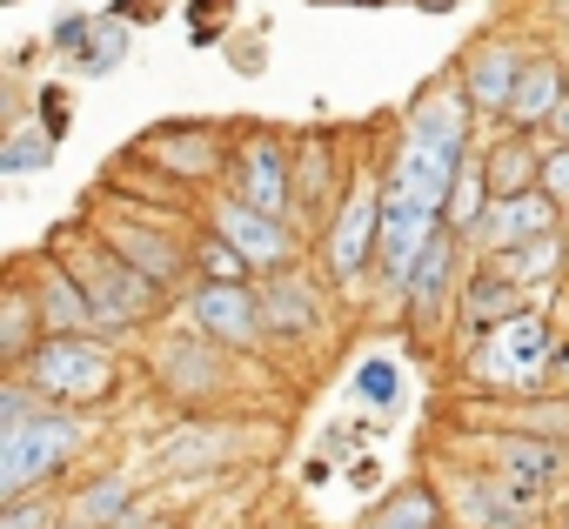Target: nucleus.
<instances>
[{
  "instance_id": "f257e3e1",
  "label": "nucleus",
  "mask_w": 569,
  "mask_h": 529,
  "mask_svg": "<svg viewBox=\"0 0 569 529\" xmlns=\"http://www.w3.org/2000/svg\"><path fill=\"white\" fill-rule=\"evenodd\" d=\"M14 376H28L41 389V402L54 409H88V402H108L114 382H121V362L101 336H48Z\"/></svg>"
},
{
  "instance_id": "f03ea898",
  "label": "nucleus",
  "mask_w": 569,
  "mask_h": 529,
  "mask_svg": "<svg viewBox=\"0 0 569 529\" xmlns=\"http://www.w3.org/2000/svg\"><path fill=\"white\" fill-rule=\"evenodd\" d=\"M81 442H88V422L74 409H54V402L34 422L8 429V436H0V502L41 496V482H54Z\"/></svg>"
},
{
  "instance_id": "7ed1b4c3",
  "label": "nucleus",
  "mask_w": 569,
  "mask_h": 529,
  "mask_svg": "<svg viewBox=\"0 0 569 529\" xmlns=\"http://www.w3.org/2000/svg\"><path fill=\"white\" fill-rule=\"evenodd\" d=\"M549 362H556V322L542 309H522L516 322L489 329L469 349V376L482 389H542L549 382Z\"/></svg>"
},
{
  "instance_id": "20e7f679",
  "label": "nucleus",
  "mask_w": 569,
  "mask_h": 529,
  "mask_svg": "<svg viewBox=\"0 0 569 529\" xmlns=\"http://www.w3.org/2000/svg\"><path fill=\"white\" fill-rule=\"evenodd\" d=\"M68 269L81 276V289H88L101 329H141V322L161 309V289H154L141 269H128V261H121L101 234H94L81 254H68Z\"/></svg>"
},
{
  "instance_id": "39448f33",
  "label": "nucleus",
  "mask_w": 569,
  "mask_h": 529,
  "mask_svg": "<svg viewBox=\"0 0 569 529\" xmlns=\"http://www.w3.org/2000/svg\"><path fill=\"white\" fill-rule=\"evenodd\" d=\"M462 234H436L429 248H422V261H416V269H409V282L396 289L402 302H409V322L416 329H442L449 322V309L462 302Z\"/></svg>"
},
{
  "instance_id": "423d86ee",
  "label": "nucleus",
  "mask_w": 569,
  "mask_h": 529,
  "mask_svg": "<svg viewBox=\"0 0 569 529\" xmlns=\"http://www.w3.org/2000/svg\"><path fill=\"white\" fill-rule=\"evenodd\" d=\"M214 234H228L254 276H274V269H296V228L289 214H268V208H248L241 194H214Z\"/></svg>"
},
{
  "instance_id": "0eeeda50",
  "label": "nucleus",
  "mask_w": 569,
  "mask_h": 529,
  "mask_svg": "<svg viewBox=\"0 0 569 529\" xmlns=\"http://www.w3.org/2000/svg\"><path fill=\"white\" fill-rule=\"evenodd\" d=\"M376 241H382V181H356L342 194V208L329 214V276L336 282H356L369 261H376Z\"/></svg>"
},
{
  "instance_id": "6e6552de",
  "label": "nucleus",
  "mask_w": 569,
  "mask_h": 529,
  "mask_svg": "<svg viewBox=\"0 0 569 529\" xmlns=\"http://www.w3.org/2000/svg\"><path fill=\"white\" fill-rule=\"evenodd\" d=\"M188 322H194V336H208L221 349H261V336H268L261 296L248 282H201L188 296Z\"/></svg>"
},
{
  "instance_id": "1a4fd4ad",
  "label": "nucleus",
  "mask_w": 569,
  "mask_h": 529,
  "mask_svg": "<svg viewBox=\"0 0 569 529\" xmlns=\"http://www.w3.org/2000/svg\"><path fill=\"white\" fill-rule=\"evenodd\" d=\"M442 234V214L436 208H422V201H409V194H396V188H382V241H376V276L389 282V289H402L409 282V269L422 261V248Z\"/></svg>"
},
{
  "instance_id": "9d476101",
  "label": "nucleus",
  "mask_w": 569,
  "mask_h": 529,
  "mask_svg": "<svg viewBox=\"0 0 569 529\" xmlns=\"http://www.w3.org/2000/svg\"><path fill=\"white\" fill-rule=\"evenodd\" d=\"M542 482L522 476H456V516L469 529H522L542 509Z\"/></svg>"
},
{
  "instance_id": "9b49d317",
  "label": "nucleus",
  "mask_w": 569,
  "mask_h": 529,
  "mask_svg": "<svg viewBox=\"0 0 569 529\" xmlns=\"http://www.w3.org/2000/svg\"><path fill=\"white\" fill-rule=\"evenodd\" d=\"M228 194H241L248 208H268V214H289L296 201V161H289V141L274 134H248L234 148V181Z\"/></svg>"
},
{
  "instance_id": "f8f14e48",
  "label": "nucleus",
  "mask_w": 569,
  "mask_h": 529,
  "mask_svg": "<svg viewBox=\"0 0 569 529\" xmlns=\"http://www.w3.org/2000/svg\"><path fill=\"white\" fill-rule=\"evenodd\" d=\"M462 161H469V148H436V141L402 134V148H396L382 188H396V194H409V201H422V208L442 214V208H449V188H456V174H462Z\"/></svg>"
},
{
  "instance_id": "ddd939ff",
  "label": "nucleus",
  "mask_w": 569,
  "mask_h": 529,
  "mask_svg": "<svg viewBox=\"0 0 569 529\" xmlns=\"http://www.w3.org/2000/svg\"><path fill=\"white\" fill-rule=\"evenodd\" d=\"M94 234H101V241H108V248L128 261V269H141V276L161 289V296H168V289H174V282L194 269V254H188L181 241H168V234H161L154 221H141V214H134V221H114V214H101V228H94Z\"/></svg>"
},
{
  "instance_id": "4468645a",
  "label": "nucleus",
  "mask_w": 569,
  "mask_h": 529,
  "mask_svg": "<svg viewBox=\"0 0 569 529\" xmlns=\"http://www.w3.org/2000/svg\"><path fill=\"white\" fill-rule=\"evenodd\" d=\"M522 48L509 41V34H489V41H476L462 61H456V74H462V88H469V101H476V114L482 121H502L509 114V94H516V81H522Z\"/></svg>"
},
{
  "instance_id": "2eb2a0df",
  "label": "nucleus",
  "mask_w": 569,
  "mask_h": 529,
  "mask_svg": "<svg viewBox=\"0 0 569 529\" xmlns=\"http://www.w3.org/2000/svg\"><path fill=\"white\" fill-rule=\"evenodd\" d=\"M522 309H536V289H522V282H509L502 269H469V282H462V302H456V322L469 329V342H482L489 329H502V322H516Z\"/></svg>"
},
{
  "instance_id": "dca6fc26",
  "label": "nucleus",
  "mask_w": 569,
  "mask_h": 529,
  "mask_svg": "<svg viewBox=\"0 0 569 529\" xmlns=\"http://www.w3.org/2000/svg\"><path fill=\"white\" fill-rule=\"evenodd\" d=\"M542 234H562V201L529 188V194H509V201H489V221H482V254H502V248H522V241H542Z\"/></svg>"
},
{
  "instance_id": "f3484780",
  "label": "nucleus",
  "mask_w": 569,
  "mask_h": 529,
  "mask_svg": "<svg viewBox=\"0 0 569 529\" xmlns=\"http://www.w3.org/2000/svg\"><path fill=\"white\" fill-rule=\"evenodd\" d=\"M28 289H34V309H41V329H48V336H101L94 302H88V289H81V276L68 269V261L34 269Z\"/></svg>"
},
{
  "instance_id": "a211bd4d",
  "label": "nucleus",
  "mask_w": 569,
  "mask_h": 529,
  "mask_svg": "<svg viewBox=\"0 0 569 529\" xmlns=\"http://www.w3.org/2000/svg\"><path fill=\"white\" fill-rule=\"evenodd\" d=\"M469 114H476V101H469L462 74H442L436 88L416 94L409 134H416V141H436V148H469Z\"/></svg>"
},
{
  "instance_id": "6ab92c4d",
  "label": "nucleus",
  "mask_w": 569,
  "mask_h": 529,
  "mask_svg": "<svg viewBox=\"0 0 569 529\" xmlns=\"http://www.w3.org/2000/svg\"><path fill=\"white\" fill-rule=\"evenodd\" d=\"M482 456L496 462V476H522V482H562L569 476V449L556 436H536V429H509V436H489Z\"/></svg>"
},
{
  "instance_id": "aec40b11",
  "label": "nucleus",
  "mask_w": 569,
  "mask_h": 529,
  "mask_svg": "<svg viewBox=\"0 0 569 529\" xmlns=\"http://www.w3.org/2000/svg\"><path fill=\"white\" fill-rule=\"evenodd\" d=\"M562 94H569L562 61H556V54H529V61H522V81H516V94H509L502 128H522V134L549 128V121H556V108H562Z\"/></svg>"
},
{
  "instance_id": "412c9836",
  "label": "nucleus",
  "mask_w": 569,
  "mask_h": 529,
  "mask_svg": "<svg viewBox=\"0 0 569 529\" xmlns=\"http://www.w3.org/2000/svg\"><path fill=\"white\" fill-rule=\"evenodd\" d=\"M261 322H268V336H309L316 322H322V296L309 289V276L302 269H274V276H261Z\"/></svg>"
},
{
  "instance_id": "4be33fe9",
  "label": "nucleus",
  "mask_w": 569,
  "mask_h": 529,
  "mask_svg": "<svg viewBox=\"0 0 569 529\" xmlns=\"http://www.w3.org/2000/svg\"><path fill=\"white\" fill-rule=\"evenodd\" d=\"M54 54H74V68L81 74H108L121 54H128V28L121 21H88V14H74V21H61L54 28Z\"/></svg>"
},
{
  "instance_id": "5701e85b",
  "label": "nucleus",
  "mask_w": 569,
  "mask_h": 529,
  "mask_svg": "<svg viewBox=\"0 0 569 529\" xmlns=\"http://www.w3.org/2000/svg\"><path fill=\"white\" fill-rule=\"evenodd\" d=\"M482 168H489V194H496V201L542 188V148H536V134H522V128H509L502 141H489V148H482Z\"/></svg>"
},
{
  "instance_id": "b1692460",
  "label": "nucleus",
  "mask_w": 569,
  "mask_h": 529,
  "mask_svg": "<svg viewBox=\"0 0 569 529\" xmlns=\"http://www.w3.org/2000/svg\"><path fill=\"white\" fill-rule=\"evenodd\" d=\"M214 349L221 342H208V336H181V342H161L154 369H161V382L174 396H214L221 389V356Z\"/></svg>"
},
{
  "instance_id": "393cba45",
  "label": "nucleus",
  "mask_w": 569,
  "mask_h": 529,
  "mask_svg": "<svg viewBox=\"0 0 569 529\" xmlns=\"http://www.w3.org/2000/svg\"><path fill=\"white\" fill-rule=\"evenodd\" d=\"M141 148H148V154H161L154 168H168V174H188V181H201V174H214V168L228 161L214 128H154Z\"/></svg>"
},
{
  "instance_id": "a878e982",
  "label": "nucleus",
  "mask_w": 569,
  "mask_h": 529,
  "mask_svg": "<svg viewBox=\"0 0 569 529\" xmlns=\"http://www.w3.org/2000/svg\"><path fill=\"white\" fill-rule=\"evenodd\" d=\"M489 269H502L509 282H522V289H549L562 269H569V234H542V241H522V248H502V254H489Z\"/></svg>"
},
{
  "instance_id": "bb28decb",
  "label": "nucleus",
  "mask_w": 569,
  "mask_h": 529,
  "mask_svg": "<svg viewBox=\"0 0 569 529\" xmlns=\"http://www.w3.org/2000/svg\"><path fill=\"white\" fill-rule=\"evenodd\" d=\"M329 188H336V141L309 134L296 148V201H289V221H316L329 208Z\"/></svg>"
},
{
  "instance_id": "cd10ccee",
  "label": "nucleus",
  "mask_w": 569,
  "mask_h": 529,
  "mask_svg": "<svg viewBox=\"0 0 569 529\" xmlns=\"http://www.w3.org/2000/svg\"><path fill=\"white\" fill-rule=\"evenodd\" d=\"M234 449H241V436H234V429H181L174 442H161V449H154V462H161V476H201V469L228 462Z\"/></svg>"
},
{
  "instance_id": "c85d7f7f",
  "label": "nucleus",
  "mask_w": 569,
  "mask_h": 529,
  "mask_svg": "<svg viewBox=\"0 0 569 529\" xmlns=\"http://www.w3.org/2000/svg\"><path fill=\"white\" fill-rule=\"evenodd\" d=\"M489 168H482V154L469 148V161H462V174H456V188H449V208H442V228L449 234H462V241H476L482 234V221H489Z\"/></svg>"
},
{
  "instance_id": "c756f323",
  "label": "nucleus",
  "mask_w": 569,
  "mask_h": 529,
  "mask_svg": "<svg viewBox=\"0 0 569 529\" xmlns=\"http://www.w3.org/2000/svg\"><path fill=\"white\" fill-rule=\"evenodd\" d=\"M134 502H141V496H134L128 476H101V482H88V489L68 502V529H114Z\"/></svg>"
},
{
  "instance_id": "7c9ffc66",
  "label": "nucleus",
  "mask_w": 569,
  "mask_h": 529,
  "mask_svg": "<svg viewBox=\"0 0 569 529\" xmlns=\"http://www.w3.org/2000/svg\"><path fill=\"white\" fill-rule=\"evenodd\" d=\"M362 529H442V496H436L429 482H409V489H396Z\"/></svg>"
},
{
  "instance_id": "2f4dec72",
  "label": "nucleus",
  "mask_w": 569,
  "mask_h": 529,
  "mask_svg": "<svg viewBox=\"0 0 569 529\" xmlns=\"http://www.w3.org/2000/svg\"><path fill=\"white\" fill-rule=\"evenodd\" d=\"M194 276H201V282H248L254 269H248V254H241L228 234H208V241L194 248Z\"/></svg>"
},
{
  "instance_id": "473e14b6",
  "label": "nucleus",
  "mask_w": 569,
  "mask_h": 529,
  "mask_svg": "<svg viewBox=\"0 0 569 529\" xmlns=\"http://www.w3.org/2000/svg\"><path fill=\"white\" fill-rule=\"evenodd\" d=\"M0 529H68V502H54V496L0 502Z\"/></svg>"
},
{
  "instance_id": "72a5a7b5",
  "label": "nucleus",
  "mask_w": 569,
  "mask_h": 529,
  "mask_svg": "<svg viewBox=\"0 0 569 529\" xmlns=\"http://www.w3.org/2000/svg\"><path fill=\"white\" fill-rule=\"evenodd\" d=\"M48 154H54V134L48 128H21L8 148H0V168H8V174H34Z\"/></svg>"
},
{
  "instance_id": "f704fd0d",
  "label": "nucleus",
  "mask_w": 569,
  "mask_h": 529,
  "mask_svg": "<svg viewBox=\"0 0 569 529\" xmlns=\"http://www.w3.org/2000/svg\"><path fill=\"white\" fill-rule=\"evenodd\" d=\"M542 194H556V201L569 208V141L542 148Z\"/></svg>"
},
{
  "instance_id": "c9c22d12",
  "label": "nucleus",
  "mask_w": 569,
  "mask_h": 529,
  "mask_svg": "<svg viewBox=\"0 0 569 529\" xmlns=\"http://www.w3.org/2000/svg\"><path fill=\"white\" fill-rule=\"evenodd\" d=\"M362 396H369L376 409H389V402H396V369H389V362H369V369H362Z\"/></svg>"
},
{
  "instance_id": "e433bc0d",
  "label": "nucleus",
  "mask_w": 569,
  "mask_h": 529,
  "mask_svg": "<svg viewBox=\"0 0 569 529\" xmlns=\"http://www.w3.org/2000/svg\"><path fill=\"white\" fill-rule=\"evenodd\" d=\"M549 382H562V389H569V349H556V362H549Z\"/></svg>"
},
{
  "instance_id": "4c0bfd02",
  "label": "nucleus",
  "mask_w": 569,
  "mask_h": 529,
  "mask_svg": "<svg viewBox=\"0 0 569 529\" xmlns=\"http://www.w3.org/2000/svg\"><path fill=\"white\" fill-rule=\"evenodd\" d=\"M549 134H556V141H569V94H562V108H556V121H549Z\"/></svg>"
},
{
  "instance_id": "58836bf2",
  "label": "nucleus",
  "mask_w": 569,
  "mask_h": 529,
  "mask_svg": "<svg viewBox=\"0 0 569 529\" xmlns=\"http://www.w3.org/2000/svg\"><path fill=\"white\" fill-rule=\"evenodd\" d=\"M416 8H429V14H442V8H456V0H416Z\"/></svg>"
},
{
  "instance_id": "ea45409f",
  "label": "nucleus",
  "mask_w": 569,
  "mask_h": 529,
  "mask_svg": "<svg viewBox=\"0 0 569 529\" xmlns=\"http://www.w3.org/2000/svg\"><path fill=\"white\" fill-rule=\"evenodd\" d=\"M556 14H562V21H569V0H556Z\"/></svg>"
},
{
  "instance_id": "a19ab883",
  "label": "nucleus",
  "mask_w": 569,
  "mask_h": 529,
  "mask_svg": "<svg viewBox=\"0 0 569 529\" xmlns=\"http://www.w3.org/2000/svg\"><path fill=\"white\" fill-rule=\"evenodd\" d=\"M562 234H569V208H562Z\"/></svg>"
},
{
  "instance_id": "79ce46f5",
  "label": "nucleus",
  "mask_w": 569,
  "mask_h": 529,
  "mask_svg": "<svg viewBox=\"0 0 569 529\" xmlns=\"http://www.w3.org/2000/svg\"><path fill=\"white\" fill-rule=\"evenodd\" d=\"M562 529H569V509H562Z\"/></svg>"
},
{
  "instance_id": "37998d69",
  "label": "nucleus",
  "mask_w": 569,
  "mask_h": 529,
  "mask_svg": "<svg viewBox=\"0 0 569 529\" xmlns=\"http://www.w3.org/2000/svg\"><path fill=\"white\" fill-rule=\"evenodd\" d=\"M161 529H174V522H161Z\"/></svg>"
}]
</instances>
